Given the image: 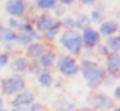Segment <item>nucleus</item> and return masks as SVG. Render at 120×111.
Here are the masks:
<instances>
[{"instance_id":"obj_1","label":"nucleus","mask_w":120,"mask_h":111,"mask_svg":"<svg viewBox=\"0 0 120 111\" xmlns=\"http://www.w3.org/2000/svg\"><path fill=\"white\" fill-rule=\"evenodd\" d=\"M79 73L84 78L85 84L90 90H96L102 85L103 79H105V70L100 62L90 59V61H79Z\"/></svg>"},{"instance_id":"obj_2","label":"nucleus","mask_w":120,"mask_h":111,"mask_svg":"<svg viewBox=\"0 0 120 111\" xmlns=\"http://www.w3.org/2000/svg\"><path fill=\"white\" fill-rule=\"evenodd\" d=\"M58 43L62 49L65 50V53L73 58H76L82 50V40H81V32L78 31H61L58 35Z\"/></svg>"},{"instance_id":"obj_3","label":"nucleus","mask_w":120,"mask_h":111,"mask_svg":"<svg viewBox=\"0 0 120 111\" xmlns=\"http://www.w3.org/2000/svg\"><path fill=\"white\" fill-rule=\"evenodd\" d=\"M53 67L58 70V73L62 78H73V76L79 75V61L67 53L56 55V61Z\"/></svg>"},{"instance_id":"obj_4","label":"nucleus","mask_w":120,"mask_h":111,"mask_svg":"<svg viewBox=\"0 0 120 111\" xmlns=\"http://www.w3.org/2000/svg\"><path fill=\"white\" fill-rule=\"evenodd\" d=\"M26 88V81H24L23 75H9L0 82V90L6 96H15L17 93L23 91Z\"/></svg>"},{"instance_id":"obj_5","label":"nucleus","mask_w":120,"mask_h":111,"mask_svg":"<svg viewBox=\"0 0 120 111\" xmlns=\"http://www.w3.org/2000/svg\"><path fill=\"white\" fill-rule=\"evenodd\" d=\"M88 108L93 111H111L116 107V102L105 93H91L87 99Z\"/></svg>"},{"instance_id":"obj_6","label":"nucleus","mask_w":120,"mask_h":111,"mask_svg":"<svg viewBox=\"0 0 120 111\" xmlns=\"http://www.w3.org/2000/svg\"><path fill=\"white\" fill-rule=\"evenodd\" d=\"M5 12L8 14V17L12 18H21L27 14V5L26 0H5Z\"/></svg>"},{"instance_id":"obj_7","label":"nucleus","mask_w":120,"mask_h":111,"mask_svg":"<svg viewBox=\"0 0 120 111\" xmlns=\"http://www.w3.org/2000/svg\"><path fill=\"white\" fill-rule=\"evenodd\" d=\"M81 40H82V46L87 47V49H96L97 44L102 43V37L99 35L96 27L88 26L85 29L81 31Z\"/></svg>"},{"instance_id":"obj_8","label":"nucleus","mask_w":120,"mask_h":111,"mask_svg":"<svg viewBox=\"0 0 120 111\" xmlns=\"http://www.w3.org/2000/svg\"><path fill=\"white\" fill-rule=\"evenodd\" d=\"M15 38H17V32L9 29L6 24H0V44L3 46L5 52H12V49L15 47Z\"/></svg>"},{"instance_id":"obj_9","label":"nucleus","mask_w":120,"mask_h":111,"mask_svg":"<svg viewBox=\"0 0 120 111\" xmlns=\"http://www.w3.org/2000/svg\"><path fill=\"white\" fill-rule=\"evenodd\" d=\"M35 99H37L35 93L30 91V90H27V88H24L23 91H20V93H17L15 96H12L11 107H12V108H15V107H24V108H29V107L35 102Z\"/></svg>"},{"instance_id":"obj_10","label":"nucleus","mask_w":120,"mask_h":111,"mask_svg":"<svg viewBox=\"0 0 120 111\" xmlns=\"http://www.w3.org/2000/svg\"><path fill=\"white\" fill-rule=\"evenodd\" d=\"M56 21L58 20H56L50 12H43V14H40L38 17L34 20V29L41 35V34H44L49 27H52Z\"/></svg>"},{"instance_id":"obj_11","label":"nucleus","mask_w":120,"mask_h":111,"mask_svg":"<svg viewBox=\"0 0 120 111\" xmlns=\"http://www.w3.org/2000/svg\"><path fill=\"white\" fill-rule=\"evenodd\" d=\"M103 70H105L106 76L117 78V75L120 72V53H108L105 56Z\"/></svg>"},{"instance_id":"obj_12","label":"nucleus","mask_w":120,"mask_h":111,"mask_svg":"<svg viewBox=\"0 0 120 111\" xmlns=\"http://www.w3.org/2000/svg\"><path fill=\"white\" fill-rule=\"evenodd\" d=\"M97 32L102 38L114 37L119 32V21L117 20H103L97 27Z\"/></svg>"},{"instance_id":"obj_13","label":"nucleus","mask_w":120,"mask_h":111,"mask_svg":"<svg viewBox=\"0 0 120 111\" xmlns=\"http://www.w3.org/2000/svg\"><path fill=\"white\" fill-rule=\"evenodd\" d=\"M47 49H49V47H47L46 43H43V41H34L29 47H26V55L24 56H26L29 61H37Z\"/></svg>"},{"instance_id":"obj_14","label":"nucleus","mask_w":120,"mask_h":111,"mask_svg":"<svg viewBox=\"0 0 120 111\" xmlns=\"http://www.w3.org/2000/svg\"><path fill=\"white\" fill-rule=\"evenodd\" d=\"M29 64H30V61L23 55H18V56H15V58H12L11 61H9L11 70L14 72V73H17V75L26 73V72L29 70Z\"/></svg>"},{"instance_id":"obj_15","label":"nucleus","mask_w":120,"mask_h":111,"mask_svg":"<svg viewBox=\"0 0 120 111\" xmlns=\"http://www.w3.org/2000/svg\"><path fill=\"white\" fill-rule=\"evenodd\" d=\"M55 61H56V53L53 52V50L47 49L35 62L40 69H47V70H50V69L55 65Z\"/></svg>"},{"instance_id":"obj_16","label":"nucleus","mask_w":120,"mask_h":111,"mask_svg":"<svg viewBox=\"0 0 120 111\" xmlns=\"http://www.w3.org/2000/svg\"><path fill=\"white\" fill-rule=\"evenodd\" d=\"M35 75H37V81H38L40 87L43 88H50L53 85V82H55L52 72L47 70V69H38V72Z\"/></svg>"},{"instance_id":"obj_17","label":"nucleus","mask_w":120,"mask_h":111,"mask_svg":"<svg viewBox=\"0 0 120 111\" xmlns=\"http://www.w3.org/2000/svg\"><path fill=\"white\" fill-rule=\"evenodd\" d=\"M103 44L106 46V49H108L109 53H119V52H120V37H119V35L105 38Z\"/></svg>"},{"instance_id":"obj_18","label":"nucleus","mask_w":120,"mask_h":111,"mask_svg":"<svg viewBox=\"0 0 120 111\" xmlns=\"http://www.w3.org/2000/svg\"><path fill=\"white\" fill-rule=\"evenodd\" d=\"M59 32H61V27H59V21H56V23L53 24L52 27H49V29H47L44 34H41V37H43L44 40L47 41V43H50V41H55L56 38H58Z\"/></svg>"},{"instance_id":"obj_19","label":"nucleus","mask_w":120,"mask_h":111,"mask_svg":"<svg viewBox=\"0 0 120 111\" xmlns=\"http://www.w3.org/2000/svg\"><path fill=\"white\" fill-rule=\"evenodd\" d=\"M56 3V0H34V6L43 12H50Z\"/></svg>"},{"instance_id":"obj_20","label":"nucleus","mask_w":120,"mask_h":111,"mask_svg":"<svg viewBox=\"0 0 120 111\" xmlns=\"http://www.w3.org/2000/svg\"><path fill=\"white\" fill-rule=\"evenodd\" d=\"M88 26H91L88 14H79L78 17H75V29H76L78 32H81L82 29H85V27H88Z\"/></svg>"},{"instance_id":"obj_21","label":"nucleus","mask_w":120,"mask_h":111,"mask_svg":"<svg viewBox=\"0 0 120 111\" xmlns=\"http://www.w3.org/2000/svg\"><path fill=\"white\" fill-rule=\"evenodd\" d=\"M75 103H71L67 99H58L53 105V111H73Z\"/></svg>"},{"instance_id":"obj_22","label":"nucleus","mask_w":120,"mask_h":111,"mask_svg":"<svg viewBox=\"0 0 120 111\" xmlns=\"http://www.w3.org/2000/svg\"><path fill=\"white\" fill-rule=\"evenodd\" d=\"M58 21H59L61 31H73L75 29V17H71V15H64V17L59 18Z\"/></svg>"},{"instance_id":"obj_23","label":"nucleus","mask_w":120,"mask_h":111,"mask_svg":"<svg viewBox=\"0 0 120 111\" xmlns=\"http://www.w3.org/2000/svg\"><path fill=\"white\" fill-rule=\"evenodd\" d=\"M34 43V40L30 38L27 34H21V32H17V38H15V46H20L23 49L29 47L30 44Z\"/></svg>"},{"instance_id":"obj_24","label":"nucleus","mask_w":120,"mask_h":111,"mask_svg":"<svg viewBox=\"0 0 120 111\" xmlns=\"http://www.w3.org/2000/svg\"><path fill=\"white\" fill-rule=\"evenodd\" d=\"M50 14H52L56 20H59V18H62L64 15H67V6L61 5V3H56V5L53 6V9H52Z\"/></svg>"},{"instance_id":"obj_25","label":"nucleus","mask_w":120,"mask_h":111,"mask_svg":"<svg viewBox=\"0 0 120 111\" xmlns=\"http://www.w3.org/2000/svg\"><path fill=\"white\" fill-rule=\"evenodd\" d=\"M88 18H90L91 24H97V26H99V24L103 21V14H102V11H99V9H93V11L88 14Z\"/></svg>"},{"instance_id":"obj_26","label":"nucleus","mask_w":120,"mask_h":111,"mask_svg":"<svg viewBox=\"0 0 120 111\" xmlns=\"http://www.w3.org/2000/svg\"><path fill=\"white\" fill-rule=\"evenodd\" d=\"M81 58V61H90L94 58V50L93 49H87V47H82L81 53L78 55Z\"/></svg>"},{"instance_id":"obj_27","label":"nucleus","mask_w":120,"mask_h":111,"mask_svg":"<svg viewBox=\"0 0 120 111\" xmlns=\"http://www.w3.org/2000/svg\"><path fill=\"white\" fill-rule=\"evenodd\" d=\"M9 61H11V53L8 52H0V70L9 65Z\"/></svg>"},{"instance_id":"obj_28","label":"nucleus","mask_w":120,"mask_h":111,"mask_svg":"<svg viewBox=\"0 0 120 111\" xmlns=\"http://www.w3.org/2000/svg\"><path fill=\"white\" fill-rule=\"evenodd\" d=\"M6 26L9 29H12L14 32H17L18 26H20V18H12V17H8V21H6Z\"/></svg>"},{"instance_id":"obj_29","label":"nucleus","mask_w":120,"mask_h":111,"mask_svg":"<svg viewBox=\"0 0 120 111\" xmlns=\"http://www.w3.org/2000/svg\"><path fill=\"white\" fill-rule=\"evenodd\" d=\"M94 53H97V55H100V56H103V58H105L109 52H108V49H106L105 44L100 43V44H97V46H96V52H94Z\"/></svg>"},{"instance_id":"obj_30","label":"nucleus","mask_w":120,"mask_h":111,"mask_svg":"<svg viewBox=\"0 0 120 111\" xmlns=\"http://www.w3.org/2000/svg\"><path fill=\"white\" fill-rule=\"evenodd\" d=\"M27 110H29V111H46V108H44L43 103L37 102V100H35V102H34V103H32V105H30Z\"/></svg>"},{"instance_id":"obj_31","label":"nucleus","mask_w":120,"mask_h":111,"mask_svg":"<svg viewBox=\"0 0 120 111\" xmlns=\"http://www.w3.org/2000/svg\"><path fill=\"white\" fill-rule=\"evenodd\" d=\"M114 102H117V100L120 99V85L116 84L114 85V90H112V97H111Z\"/></svg>"},{"instance_id":"obj_32","label":"nucleus","mask_w":120,"mask_h":111,"mask_svg":"<svg viewBox=\"0 0 120 111\" xmlns=\"http://www.w3.org/2000/svg\"><path fill=\"white\" fill-rule=\"evenodd\" d=\"M116 81H117V78H112V76H105V79H103L102 85H105V87H109V85H112ZM112 87H114V85H112Z\"/></svg>"},{"instance_id":"obj_33","label":"nucleus","mask_w":120,"mask_h":111,"mask_svg":"<svg viewBox=\"0 0 120 111\" xmlns=\"http://www.w3.org/2000/svg\"><path fill=\"white\" fill-rule=\"evenodd\" d=\"M58 3H61V5H64V6H71V5H75V3L78 2V0H56Z\"/></svg>"},{"instance_id":"obj_34","label":"nucleus","mask_w":120,"mask_h":111,"mask_svg":"<svg viewBox=\"0 0 120 111\" xmlns=\"http://www.w3.org/2000/svg\"><path fill=\"white\" fill-rule=\"evenodd\" d=\"M81 2V5H84V6H94L97 3V0H79Z\"/></svg>"},{"instance_id":"obj_35","label":"nucleus","mask_w":120,"mask_h":111,"mask_svg":"<svg viewBox=\"0 0 120 111\" xmlns=\"http://www.w3.org/2000/svg\"><path fill=\"white\" fill-rule=\"evenodd\" d=\"M9 111H29V110L24 108V107H15V108H11Z\"/></svg>"},{"instance_id":"obj_36","label":"nucleus","mask_w":120,"mask_h":111,"mask_svg":"<svg viewBox=\"0 0 120 111\" xmlns=\"http://www.w3.org/2000/svg\"><path fill=\"white\" fill-rule=\"evenodd\" d=\"M73 111H93V110L88 108V107H81V108H75Z\"/></svg>"},{"instance_id":"obj_37","label":"nucleus","mask_w":120,"mask_h":111,"mask_svg":"<svg viewBox=\"0 0 120 111\" xmlns=\"http://www.w3.org/2000/svg\"><path fill=\"white\" fill-rule=\"evenodd\" d=\"M3 107H5V99H3V96L0 94V110H3Z\"/></svg>"},{"instance_id":"obj_38","label":"nucleus","mask_w":120,"mask_h":111,"mask_svg":"<svg viewBox=\"0 0 120 111\" xmlns=\"http://www.w3.org/2000/svg\"><path fill=\"white\" fill-rule=\"evenodd\" d=\"M111 111H120V108H119V107H114V108H112Z\"/></svg>"},{"instance_id":"obj_39","label":"nucleus","mask_w":120,"mask_h":111,"mask_svg":"<svg viewBox=\"0 0 120 111\" xmlns=\"http://www.w3.org/2000/svg\"><path fill=\"white\" fill-rule=\"evenodd\" d=\"M0 111H8V110H5V108H3V110H0Z\"/></svg>"}]
</instances>
